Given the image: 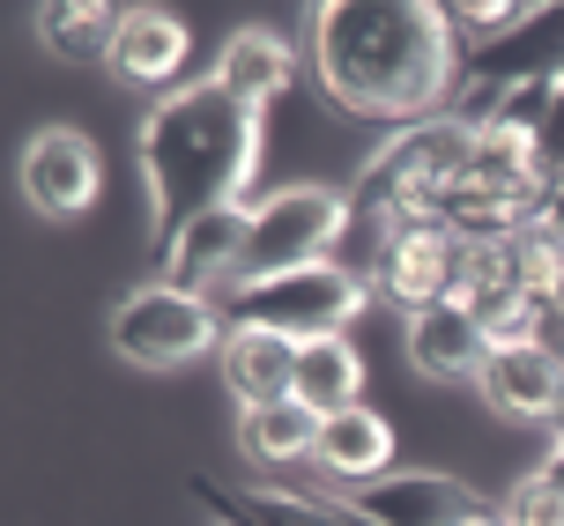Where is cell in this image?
<instances>
[{"label": "cell", "instance_id": "obj_1", "mask_svg": "<svg viewBox=\"0 0 564 526\" xmlns=\"http://www.w3.org/2000/svg\"><path fill=\"white\" fill-rule=\"evenodd\" d=\"M312 75L349 119L416 127L460 89V45L423 0H327L312 8Z\"/></svg>", "mask_w": 564, "mask_h": 526}, {"label": "cell", "instance_id": "obj_2", "mask_svg": "<svg viewBox=\"0 0 564 526\" xmlns=\"http://www.w3.org/2000/svg\"><path fill=\"white\" fill-rule=\"evenodd\" d=\"M260 119L224 83H178L141 111V186H149V245H171L186 222L246 208L260 164Z\"/></svg>", "mask_w": 564, "mask_h": 526}, {"label": "cell", "instance_id": "obj_3", "mask_svg": "<svg viewBox=\"0 0 564 526\" xmlns=\"http://www.w3.org/2000/svg\"><path fill=\"white\" fill-rule=\"evenodd\" d=\"M371 305V282L349 267V260H319V267H297V275H268V282H238L224 297L230 327H260L282 333V341H327V333H349L357 311Z\"/></svg>", "mask_w": 564, "mask_h": 526}, {"label": "cell", "instance_id": "obj_4", "mask_svg": "<svg viewBox=\"0 0 564 526\" xmlns=\"http://www.w3.org/2000/svg\"><path fill=\"white\" fill-rule=\"evenodd\" d=\"M224 333V305L200 289H178V282H134L112 305V357L134 371H186V363L216 357Z\"/></svg>", "mask_w": 564, "mask_h": 526}, {"label": "cell", "instance_id": "obj_5", "mask_svg": "<svg viewBox=\"0 0 564 526\" xmlns=\"http://www.w3.org/2000/svg\"><path fill=\"white\" fill-rule=\"evenodd\" d=\"M349 238V194L335 186H275L268 200L246 208V267L238 282H268V275H297L335 260Z\"/></svg>", "mask_w": 564, "mask_h": 526}, {"label": "cell", "instance_id": "obj_6", "mask_svg": "<svg viewBox=\"0 0 564 526\" xmlns=\"http://www.w3.org/2000/svg\"><path fill=\"white\" fill-rule=\"evenodd\" d=\"M460 275H468V245L453 238V230H438L431 216L401 222L387 245L371 252V297H387V305H401V319L423 305H446V297H460Z\"/></svg>", "mask_w": 564, "mask_h": 526}, {"label": "cell", "instance_id": "obj_7", "mask_svg": "<svg viewBox=\"0 0 564 526\" xmlns=\"http://www.w3.org/2000/svg\"><path fill=\"white\" fill-rule=\"evenodd\" d=\"M341 504L371 526H476L498 512V497H482L476 482L438 474V468H394L379 482H365V490H349Z\"/></svg>", "mask_w": 564, "mask_h": 526}, {"label": "cell", "instance_id": "obj_8", "mask_svg": "<svg viewBox=\"0 0 564 526\" xmlns=\"http://www.w3.org/2000/svg\"><path fill=\"white\" fill-rule=\"evenodd\" d=\"M15 186H23V200L37 208V216H83L89 200H97V186H105V164H97V141L75 134V127H37V134L23 141V164H15Z\"/></svg>", "mask_w": 564, "mask_h": 526}, {"label": "cell", "instance_id": "obj_9", "mask_svg": "<svg viewBox=\"0 0 564 526\" xmlns=\"http://www.w3.org/2000/svg\"><path fill=\"white\" fill-rule=\"evenodd\" d=\"M246 267V208H216V216L186 222L171 245H149V282H178V289H238Z\"/></svg>", "mask_w": 564, "mask_h": 526}, {"label": "cell", "instance_id": "obj_10", "mask_svg": "<svg viewBox=\"0 0 564 526\" xmlns=\"http://www.w3.org/2000/svg\"><path fill=\"white\" fill-rule=\"evenodd\" d=\"M401 349L423 379L438 386H476L482 357H490V333H482V311L468 297H446V305H423L401 319Z\"/></svg>", "mask_w": 564, "mask_h": 526}, {"label": "cell", "instance_id": "obj_11", "mask_svg": "<svg viewBox=\"0 0 564 526\" xmlns=\"http://www.w3.org/2000/svg\"><path fill=\"white\" fill-rule=\"evenodd\" d=\"M476 393L512 423H557L564 416V357L542 341H506L476 371Z\"/></svg>", "mask_w": 564, "mask_h": 526}, {"label": "cell", "instance_id": "obj_12", "mask_svg": "<svg viewBox=\"0 0 564 526\" xmlns=\"http://www.w3.org/2000/svg\"><path fill=\"white\" fill-rule=\"evenodd\" d=\"M194 497L216 512V526H357V512L335 497H305L282 482H224V474H194Z\"/></svg>", "mask_w": 564, "mask_h": 526}, {"label": "cell", "instance_id": "obj_13", "mask_svg": "<svg viewBox=\"0 0 564 526\" xmlns=\"http://www.w3.org/2000/svg\"><path fill=\"white\" fill-rule=\"evenodd\" d=\"M186 53H194V37H186V23L171 8H127L119 15V45H112V75L171 97L178 75H186Z\"/></svg>", "mask_w": 564, "mask_h": 526}, {"label": "cell", "instance_id": "obj_14", "mask_svg": "<svg viewBox=\"0 0 564 526\" xmlns=\"http://www.w3.org/2000/svg\"><path fill=\"white\" fill-rule=\"evenodd\" d=\"M312 460L335 474L341 490H365L379 474H394V423L379 416V408H341V416H319V445H312Z\"/></svg>", "mask_w": 564, "mask_h": 526}, {"label": "cell", "instance_id": "obj_15", "mask_svg": "<svg viewBox=\"0 0 564 526\" xmlns=\"http://www.w3.org/2000/svg\"><path fill=\"white\" fill-rule=\"evenodd\" d=\"M460 83H564V8H535L506 45L460 59Z\"/></svg>", "mask_w": 564, "mask_h": 526}, {"label": "cell", "instance_id": "obj_16", "mask_svg": "<svg viewBox=\"0 0 564 526\" xmlns=\"http://www.w3.org/2000/svg\"><path fill=\"white\" fill-rule=\"evenodd\" d=\"M208 83H224L238 105L268 111L282 97V89L297 83V45L290 37H275V30H230L224 53H216V67H208Z\"/></svg>", "mask_w": 564, "mask_h": 526}, {"label": "cell", "instance_id": "obj_17", "mask_svg": "<svg viewBox=\"0 0 564 526\" xmlns=\"http://www.w3.org/2000/svg\"><path fill=\"white\" fill-rule=\"evenodd\" d=\"M216 363H224V393L238 408H260V401H290L297 393V341H282V333L230 327Z\"/></svg>", "mask_w": 564, "mask_h": 526}, {"label": "cell", "instance_id": "obj_18", "mask_svg": "<svg viewBox=\"0 0 564 526\" xmlns=\"http://www.w3.org/2000/svg\"><path fill=\"white\" fill-rule=\"evenodd\" d=\"M119 15H127V8H105V0H45L30 23H37V45H45L53 59L89 67V59H112Z\"/></svg>", "mask_w": 564, "mask_h": 526}, {"label": "cell", "instance_id": "obj_19", "mask_svg": "<svg viewBox=\"0 0 564 526\" xmlns=\"http://www.w3.org/2000/svg\"><path fill=\"white\" fill-rule=\"evenodd\" d=\"M312 445H319V416H312L297 393H290V401H260V408H238V452H246L253 468L312 460Z\"/></svg>", "mask_w": 564, "mask_h": 526}, {"label": "cell", "instance_id": "obj_20", "mask_svg": "<svg viewBox=\"0 0 564 526\" xmlns=\"http://www.w3.org/2000/svg\"><path fill=\"white\" fill-rule=\"evenodd\" d=\"M297 401L312 416H341L365 401V357L349 333H327V341H305L297 349Z\"/></svg>", "mask_w": 564, "mask_h": 526}, {"label": "cell", "instance_id": "obj_21", "mask_svg": "<svg viewBox=\"0 0 564 526\" xmlns=\"http://www.w3.org/2000/svg\"><path fill=\"white\" fill-rule=\"evenodd\" d=\"M453 30V45H460V59L468 53H490V45H506L512 30H528V0H468V8H438Z\"/></svg>", "mask_w": 564, "mask_h": 526}, {"label": "cell", "instance_id": "obj_22", "mask_svg": "<svg viewBox=\"0 0 564 526\" xmlns=\"http://www.w3.org/2000/svg\"><path fill=\"white\" fill-rule=\"evenodd\" d=\"M498 504H506L512 526H564V490H557V482H542L535 468L520 474V482H512Z\"/></svg>", "mask_w": 564, "mask_h": 526}, {"label": "cell", "instance_id": "obj_23", "mask_svg": "<svg viewBox=\"0 0 564 526\" xmlns=\"http://www.w3.org/2000/svg\"><path fill=\"white\" fill-rule=\"evenodd\" d=\"M535 164H542V178H564V83H557V97H550V111H542V127H535Z\"/></svg>", "mask_w": 564, "mask_h": 526}, {"label": "cell", "instance_id": "obj_24", "mask_svg": "<svg viewBox=\"0 0 564 526\" xmlns=\"http://www.w3.org/2000/svg\"><path fill=\"white\" fill-rule=\"evenodd\" d=\"M535 230L564 245V178H550V186H542V200H535Z\"/></svg>", "mask_w": 564, "mask_h": 526}, {"label": "cell", "instance_id": "obj_25", "mask_svg": "<svg viewBox=\"0 0 564 526\" xmlns=\"http://www.w3.org/2000/svg\"><path fill=\"white\" fill-rule=\"evenodd\" d=\"M535 474H542V482H557V490H564V438H557V445H550V452H542V460H535Z\"/></svg>", "mask_w": 564, "mask_h": 526}, {"label": "cell", "instance_id": "obj_26", "mask_svg": "<svg viewBox=\"0 0 564 526\" xmlns=\"http://www.w3.org/2000/svg\"><path fill=\"white\" fill-rule=\"evenodd\" d=\"M476 526H512V519H506V504H498V512H490V519H476Z\"/></svg>", "mask_w": 564, "mask_h": 526}, {"label": "cell", "instance_id": "obj_27", "mask_svg": "<svg viewBox=\"0 0 564 526\" xmlns=\"http://www.w3.org/2000/svg\"><path fill=\"white\" fill-rule=\"evenodd\" d=\"M557 438H564V416H557Z\"/></svg>", "mask_w": 564, "mask_h": 526}, {"label": "cell", "instance_id": "obj_28", "mask_svg": "<svg viewBox=\"0 0 564 526\" xmlns=\"http://www.w3.org/2000/svg\"><path fill=\"white\" fill-rule=\"evenodd\" d=\"M357 526H371V519H357Z\"/></svg>", "mask_w": 564, "mask_h": 526}]
</instances>
